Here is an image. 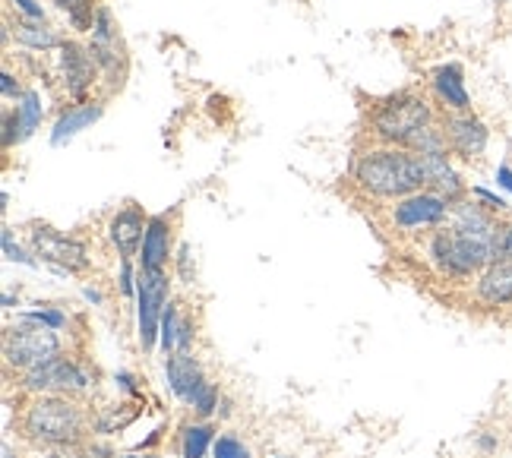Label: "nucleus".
<instances>
[{
	"label": "nucleus",
	"instance_id": "f257e3e1",
	"mask_svg": "<svg viewBox=\"0 0 512 458\" xmlns=\"http://www.w3.org/2000/svg\"><path fill=\"white\" fill-rule=\"evenodd\" d=\"M503 234L506 231L497 228V222L481 206L462 203L452 209V228L433 237L430 250H433V260H437V266L446 275L465 278L500 260Z\"/></svg>",
	"mask_w": 512,
	"mask_h": 458
},
{
	"label": "nucleus",
	"instance_id": "f03ea898",
	"mask_svg": "<svg viewBox=\"0 0 512 458\" xmlns=\"http://www.w3.org/2000/svg\"><path fill=\"white\" fill-rule=\"evenodd\" d=\"M358 184L373 193V196H411L424 187V171H421V158L411 149H380V152H367L358 168H354Z\"/></svg>",
	"mask_w": 512,
	"mask_h": 458
},
{
	"label": "nucleus",
	"instance_id": "7ed1b4c3",
	"mask_svg": "<svg viewBox=\"0 0 512 458\" xmlns=\"http://www.w3.org/2000/svg\"><path fill=\"white\" fill-rule=\"evenodd\" d=\"M23 430L35 446H51V449L80 446L86 433V417L70 398L42 395L29 405Z\"/></svg>",
	"mask_w": 512,
	"mask_h": 458
},
{
	"label": "nucleus",
	"instance_id": "20e7f679",
	"mask_svg": "<svg viewBox=\"0 0 512 458\" xmlns=\"http://www.w3.org/2000/svg\"><path fill=\"white\" fill-rule=\"evenodd\" d=\"M57 354H61V338L54 335V329L35 320H23L19 326H10L4 335V357L16 370L29 373L35 367L48 364Z\"/></svg>",
	"mask_w": 512,
	"mask_h": 458
},
{
	"label": "nucleus",
	"instance_id": "39448f33",
	"mask_svg": "<svg viewBox=\"0 0 512 458\" xmlns=\"http://www.w3.org/2000/svg\"><path fill=\"white\" fill-rule=\"evenodd\" d=\"M427 124H433V111L418 95H396V98H389V102H383L377 114H373V130H377V136L399 146H408V139L418 130H424Z\"/></svg>",
	"mask_w": 512,
	"mask_h": 458
},
{
	"label": "nucleus",
	"instance_id": "423d86ee",
	"mask_svg": "<svg viewBox=\"0 0 512 458\" xmlns=\"http://www.w3.org/2000/svg\"><path fill=\"white\" fill-rule=\"evenodd\" d=\"M29 244H32L35 256H42L45 263L64 269V272H86L89 269L86 247L76 241V237H67V234L54 231L48 225H35L29 231Z\"/></svg>",
	"mask_w": 512,
	"mask_h": 458
},
{
	"label": "nucleus",
	"instance_id": "0eeeda50",
	"mask_svg": "<svg viewBox=\"0 0 512 458\" xmlns=\"http://www.w3.org/2000/svg\"><path fill=\"white\" fill-rule=\"evenodd\" d=\"M136 294H140V342L143 348H155L162 332V316L168 307V278L165 272H140L136 278Z\"/></svg>",
	"mask_w": 512,
	"mask_h": 458
},
{
	"label": "nucleus",
	"instance_id": "6e6552de",
	"mask_svg": "<svg viewBox=\"0 0 512 458\" xmlns=\"http://www.w3.org/2000/svg\"><path fill=\"white\" fill-rule=\"evenodd\" d=\"M89 373L83 370V367H76L73 361H67V357H51L48 364H42V367H35V370H29L26 373V389H32V392H67V395H73V392H86L89 389Z\"/></svg>",
	"mask_w": 512,
	"mask_h": 458
},
{
	"label": "nucleus",
	"instance_id": "1a4fd4ad",
	"mask_svg": "<svg viewBox=\"0 0 512 458\" xmlns=\"http://www.w3.org/2000/svg\"><path fill=\"white\" fill-rule=\"evenodd\" d=\"M89 54H92L95 67L102 73H108V79L114 86H121V79L117 76H124V48H121V35H117L114 19L108 10H98V16H95Z\"/></svg>",
	"mask_w": 512,
	"mask_h": 458
},
{
	"label": "nucleus",
	"instance_id": "9d476101",
	"mask_svg": "<svg viewBox=\"0 0 512 458\" xmlns=\"http://www.w3.org/2000/svg\"><path fill=\"white\" fill-rule=\"evenodd\" d=\"M57 51H61V73H64L67 92L76 98V102H83L86 92L95 83V70H98L89 48H83L80 42H61Z\"/></svg>",
	"mask_w": 512,
	"mask_h": 458
},
{
	"label": "nucleus",
	"instance_id": "9b49d317",
	"mask_svg": "<svg viewBox=\"0 0 512 458\" xmlns=\"http://www.w3.org/2000/svg\"><path fill=\"white\" fill-rule=\"evenodd\" d=\"M449 199L437 193H411L396 206V225L399 228H427V225H440L449 215Z\"/></svg>",
	"mask_w": 512,
	"mask_h": 458
},
{
	"label": "nucleus",
	"instance_id": "f8f14e48",
	"mask_svg": "<svg viewBox=\"0 0 512 458\" xmlns=\"http://www.w3.org/2000/svg\"><path fill=\"white\" fill-rule=\"evenodd\" d=\"M443 133H446L449 149L462 158H478L487 149V127L478 121V117H471L468 111L446 117Z\"/></svg>",
	"mask_w": 512,
	"mask_h": 458
},
{
	"label": "nucleus",
	"instance_id": "ddd939ff",
	"mask_svg": "<svg viewBox=\"0 0 512 458\" xmlns=\"http://www.w3.org/2000/svg\"><path fill=\"white\" fill-rule=\"evenodd\" d=\"M146 215L130 206V209H121L114 218H111V225H108V234H111V244L117 247V253L124 256V260H133L136 250L143 247V237H146Z\"/></svg>",
	"mask_w": 512,
	"mask_h": 458
},
{
	"label": "nucleus",
	"instance_id": "4468645a",
	"mask_svg": "<svg viewBox=\"0 0 512 458\" xmlns=\"http://www.w3.org/2000/svg\"><path fill=\"white\" fill-rule=\"evenodd\" d=\"M421 158V171H424V187L430 193H437L443 199H449V203H456V199H462L465 193V184L459 171L449 165L446 152L443 155H418Z\"/></svg>",
	"mask_w": 512,
	"mask_h": 458
},
{
	"label": "nucleus",
	"instance_id": "2eb2a0df",
	"mask_svg": "<svg viewBox=\"0 0 512 458\" xmlns=\"http://www.w3.org/2000/svg\"><path fill=\"white\" fill-rule=\"evenodd\" d=\"M168 256H171V228H168V218L165 215H152L149 218V228H146V237H143V250H140L143 272H165Z\"/></svg>",
	"mask_w": 512,
	"mask_h": 458
},
{
	"label": "nucleus",
	"instance_id": "dca6fc26",
	"mask_svg": "<svg viewBox=\"0 0 512 458\" xmlns=\"http://www.w3.org/2000/svg\"><path fill=\"white\" fill-rule=\"evenodd\" d=\"M165 376H168V386H171V392L177 395V398H187L200 389L206 380H203V370H200V364L193 361V357L187 354V351H174L171 357H168V364H165Z\"/></svg>",
	"mask_w": 512,
	"mask_h": 458
},
{
	"label": "nucleus",
	"instance_id": "f3484780",
	"mask_svg": "<svg viewBox=\"0 0 512 458\" xmlns=\"http://www.w3.org/2000/svg\"><path fill=\"white\" fill-rule=\"evenodd\" d=\"M102 105L98 102H80V105H73V108H67L61 117L54 121V130H51V143L54 146H64V143H70V139L76 136V133H83V130H89L98 117H102Z\"/></svg>",
	"mask_w": 512,
	"mask_h": 458
},
{
	"label": "nucleus",
	"instance_id": "a211bd4d",
	"mask_svg": "<svg viewBox=\"0 0 512 458\" xmlns=\"http://www.w3.org/2000/svg\"><path fill=\"white\" fill-rule=\"evenodd\" d=\"M478 297L487 307L512 304V263H506V260L490 263L478 282Z\"/></svg>",
	"mask_w": 512,
	"mask_h": 458
},
{
	"label": "nucleus",
	"instance_id": "6ab92c4d",
	"mask_svg": "<svg viewBox=\"0 0 512 458\" xmlns=\"http://www.w3.org/2000/svg\"><path fill=\"white\" fill-rule=\"evenodd\" d=\"M433 89H437V95L443 98V102L452 108V111H459L465 114L471 108V98L465 92V79H462V70L456 64H446L440 67L437 73H433Z\"/></svg>",
	"mask_w": 512,
	"mask_h": 458
},
{
	"label": "nucleus",
	"instance_id": "aec40b11",
	"mask_svg": "<svg viewBox=\"0 0 512 458\" xmlns=\"http://www.w3.org/2000/svg\"><path fill=\"white\" fill-rule=\"evenodd\" d=\"M16 42L26 45L32 51H51V48H61V38L48 23H35V19H26V23H16L13 29Z\"/></svg>",
	"mask_w": 512,
	"mask_h": 458
},
{
	"label": "nucleus",
	"instance_id": "412c9836",
	"mask_svg": "<svg viewBox=\"0 0 512 458\" xmlns=\"http://www.w3.org/2000/svg\"><path fill=\"white\" fill-rule=\"evenodd\" d=\"M42 114H45V108H42V95L32 92V89H26L23 98L16 102V117H19V127H23V139H29V136L38 130V124H42Z\"/></svg>",
	"mask_w": 512,
	"mask_h": 458
},
{
	"label": "nucleus",
	"instance_id": "4be33fe9",
	"mask_svg": "<svg viewBox=\"0 0 512 458\" xmlns=\"http://www.w3.org/2000/svg\"><path fill=\"white\" fill-rule=\"evenodd\" d=\"M54 4H57V10H61V13H67L70 26L76 32H92L95 29L98 10H95L92 0H54Z\"/></svg>",
	"mask_w": 512,
	"mask_h": 458
},
{
	"label": "nucleus",
	"instance_id": "5701e85b",
	"mask_svg": "<svg viewBox=\"0 0 512 458\" xmlns=\"http://www.w3.org/2000/svg\"><path fill=\"white\" fill-rule=\"evenodd\" d=\"M446 146H449V143H446V133L437 130L433 124H427L424 130H418L415 136L408 139V146H405V149L418 152V155H443Z\"/></svg>",
	"mask_w": 512,
	"mask_h": 458
},
{
	"label": "nucleus",
	"instance_id": "b1692460",
	"mask_svg": "<svg viewBox=\"0 0 512 458\" xmlns=\"http://www.w3.org/2000/svg\"><path fill=\"white\" fill-rule=\"evenodd\" d=\"M212 436H215V430L209 424H190L184 430V440H181L184 458H203L206 449H209V443H212Z\"/></svg>",
	"mask_w": 512,
	"mask_h": 458
},
{
	"label": "nucleus",
	"instance_id": "393cba45",
	"mask_svg": "<svg viewBox=\"0 0 512 458\" xmlns=\"http://www.w3.org/2000/svg\"><path fill=\"white\" fill-rule=\"evenodd\" d=\"M187 405L200 414V417H209L215 408H219V392H215V386L212 383H203L200 389H196L190 398H187Z\"/></svg>",
	"mask_w": 512,
	"mask_h": 458
},
{
	"label": "nucleus",
	"instance_id": "a878e982",
	"mask_svg": "<svg viewBox=\"0 0 512 458\" xmlns=\"http://www.w3.org/2000/svg\"><path fill=\"white\" fill-rule=\"evenodd\" d=\"M177 329H181V313H177L174 304H168V307H165V316H162V332H159L162 348H165L168 354L177 351Z\"/></svg>",
	"mask_w": 512,
	"mask_h": 458
},
{
	"label": "nucleus",
	"instance_id": "bb28decb",
	"mask_svg": "<svg viewBox=\"0 0 512 458\" xmlns=\"http://www.w3.org/2000/svg\"><path fill=\"white\" fill-rule=\"evenodd\" d=\"M212 452H215V458H250V452L238 440H234V436H219L215 446H212Z\"/></svg>",
	"mask_w": 512,
	"mask_h": 458
},
{
	"label": "nucleus",
	"instance_id": "cd10ccee",
	"mask_svg": "<svg viewBox=\"0 0 512 458\" xmlns=\"http://www.w3.org/2000/svg\"><path fill=\"white\" fill-rule=\"evenodd\" d=\"M26 320H35V323H42V326H48V329H64V323H67V316L64 313H57V310H51V307H42V310H32V313H26Z\"/></svg>",
	"mask_w": 512,
	"mask_h": 458
},
{
	"label": "nucleus",
	"instance_id": "c85d7f7f",
	"mask_svg": "<svg viewBox=\"0 0 512 458\" xmlns=\"http://www.w3.org/2000/svg\"><path fill=\"white\" fill-rule=\"evenodd\" d=\"M23 139V127H19V117H16V111H7L4 114V146L10 149L13 143H19Z\"/></svg>",
	"mask_w": 512,
	"mask_h": 458
},
{
	"label": "nucleus",
	"instance_id": "c756f323",
	"mask_svg": "<svg viewBox=\"0 0 512 458\" xmlns=\"http://www.w3.org/2000/svg\"><path fill=\"white\" fill-rule=\"evenodd\" d=\"M4 253H7V260H13V263H26V266H32V256H26L23 247L13 244V231H10V228H4Z\"/></svg>",
	"mask_w": 512,
	"mask_h": 458
},
{
	"label": "nucleus",
	"instance_id": "7c9ffc66",
	"mask_svg": "<svg viewBox=\"0 0 512 458\" xmlns=\"http://www.w3.org/2000/svg\"><path fill=\"white\" fill-rule=\"evenodd\" d=\"M13 7L23 13L26 19H35V23H45V10L38 0H13Z\"/></svg>",
	"mask_w": 512,
	"mask_h": 458
},
{
	"label": "nucleus",
	"instance_id": "2f4dec72",
	"mask_svg": "<svg viewBox=\"0 0 512 458\" xmlns=\"http://www.w3.org/2000/svg\"><path fill=\"white\" fill-rule=\"evenodd\" d=\"M0 89H4V98H16V102H19V98H23V89H19V83H16V79H13V73H0Z\"/></svg>",
	"mask_w": 512,
	"mask_h": 458
},
{
	"label": "nucleus",
	"instance_id": "473e14b6",
	"mask_svg": "<svg viewBox=\"0 0 512 458\" xmlns=\"http://www.w3.org/2000/svg\"><path fill=\"white\" fill-rule=\"evenodd\" d=\"M51 458H95V449H80V446H64V449H54Z\"/></svg>",
	"mask_w": 512,
	"mask_h": 458
},
{
	"label": "nucleus",
	"instance_id": "72a5a7b5",
	"mask_svg": "<svg viewBox=\"0 0 512 458\" xmlns=\"http://www.w3.org/2000/svg\"><path fill=\"white\" fill-rule=\"evenodd\" d=\"M121 288H124V294H133V266H130V260H124V266H121Z\"/></svg>",
	"mask_w": 512,
	"mask_h": 458
},
{
	"label": "nucleus",
	"instance_id": "f704fd0d",
	"mask_svg": "<svg viewBox=\"0 0 512 458\" xmlns=\"http://www.w3.org/2000/svg\"><path fill=\"white\" fill-rule=\"evenodd\" d=\"M177 269H181V275L187 278V282H193V278H190V247H181V256H177Z\"/></svg>",
	"mask_w": 512,
	"mask_h": 458
},
{
	"label": "nucleus",
	"instance_id": "c9c22d12",
	"mask_svg": "<svg viewBox=\"0 0 512 458\" xmlns=\"http://www.w3.org/2000/svg\"><path fill=\"white\" fill-rule=\"evenodd\" d=\"M500 260L512 263V228H506L503 234V247H500Z\"/></svg>",
	"mask_w": 512,
	"mask_h": 458
},
{
	"label": "nucleus",
	"instance_id": "e433bc0d",
	"mask_svg": "<svg viewBox=\"0 0 512 458\" xmlns=\"http://www.w3.org/2000/svg\"><path fill=\"white\" fill-rule=\"evenodd\" d=\"M497 181H500V187H506V190L512 193V168H509V165H500V171H497Z\"/></svg>",
	"mask_w": 512,
	"mask_h": 458
},
{
	"label": "nucleus",
	"instance_id": "4c0bfd02",
	"mask_svg": "<svg viewBox=\"0 0 512 458\" xmlns=\"http://www.w3.org/2000/svg\"><path fill=\"white\" fill-rule=\"evenodd\" d=\"M86 297H89V301H95V304H102V294L92 291V288H86Z\"/></svg>",
	"mask_w": 512,
	"mask_h": 458
},
{
	"label": "nucleus",
	"instance_id": "58836bf2",
	"mask_svg": "<svg viewBox=\"0 0 512 458\" xmlns=\"http://www.w3.org/2000/svg\"><path fill=\"white\" fill-rule=\"evenodd\" d=\"M4 458H13V452H10V446H4Z\"/></svg>",
	"mask_w": 512,
	"mask_h": 458
},
{
	"label": "nucleus",
	"instance_id": "ea45409f",
	"mask_svg": "<svg viewBox=\"0 0 512 458\" xmlns=\"http://www.w3.org/2000/svg\"><path fill=\"white\" fill-rule=\"evenodd\" d=\"M124 458H140V455H124ZM143 458H155V455H143Z\"/></svg>",
	"mask_w": 512,
	"mask_h": 458
},
{
	"label": "nucleus",
	"instance_id": "a19ab883",
	"mask_svg": "<svg viewBox=\"0 0 512 458\" xmlns=\"http://www.w3.org/2000/svg\"><path fill=\"white\" fill-rule=\"evenodd\" d=\"M279 458H285V455H279Z\"/></svg>",
	"mask_w": 512,
	"mask_h": 458
}]
</instances>
